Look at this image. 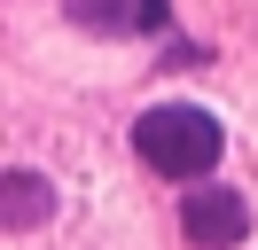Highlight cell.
I'll return each instance as SVG.
<instances>
[{
	"mask_svg": "<svg viewBox=\"0 0 258 250\" xmlns=\"http://www.w3.org/2000/svg\"><path fill=\"white\" fill-rule=\"evenodd\" d=\"M180 234H188L196 250H235L242 234H250V203H242L235 188H188V203H180Z\"/></svg>",
	"mask_w": 258,
	"mask_h": 250,
	"instance_id": "2",
	"label": "cell"
},
{
	"mask_svg": "<svg viewBox=\"0 0 258 250\" xmlns=\"http://www.w3.org/2000/svg\"><path fill=\"white\" fill-rule=\"evenodd\" d=\"M55 211V188L39 172H0V227H39Z\"/></svg>",
	"mask_w": 258,
	"mask_h": 250,
	"instance_id": "4",
	"label": "cell"
},
{
	"mask_svg": "<svg viewBox=\"0 0 258 250\" xmlns=\"http://www.w3.org/2000/svg\"><path fill=\"white\" fill-rule=\"evenodd\" d=\"M71 24L94 39H149L172 24V0H71Z\"/></svg>",
	"mask_w": 258,
	"mask_h": 250,
	"instance_id": "3",
	"label": "cell"
},
{
	"mask_svg": "<svg viewBox=\"0 0 258 250\" xmlns=\"http://www.w3.org/2000/svg\"><path fill=\"white\" fill-rule=\"evenodd\" d=\"M133 156L164 180H196V172L219 164V117L196 102H157L133 117Z\"/></svg>",
	"mask_w": 258,
	"mask_h": 250,
	"instance_id": "1",
	"label": "cell"
}]
</instances>
